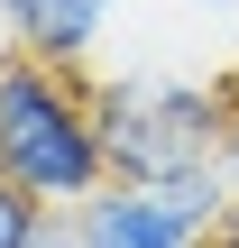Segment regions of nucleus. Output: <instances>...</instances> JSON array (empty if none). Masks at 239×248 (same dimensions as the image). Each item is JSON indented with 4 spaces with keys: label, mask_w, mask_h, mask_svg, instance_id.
Wrapping results in <instances>:
<instances>
[{
    "label": "nucleus",
    "mask_w": 239,
    "mask_h": 248,
    "mask_svg": "<svg viewBox=\"0 0 239 248\" xmlns=\"http://www.w3.org/2000/svg\"><path fill=\"white\" fill-rule=\"evenodd\" d=\"M0 175L46 202V212H74L111 184L101 166V120H92V83L64 74V64H37V55H0Z\"/></svg>",
    "instance_id": "1"
},
{
    "label": "nucleus",
    "mask_w": 239,
    "mask_h": 248,
    "mask_svg": "<svg viewBox=\"0 0 239 248\" xmlns=\"http://www.w3.org/2000/svg\"><path fill=\"white\" fill-rule=\"evenodd\" d=\"M92 120H101V166H111V184H166V175L221 156L230 92L203 83V74L129 64V74L92 83Z\"/></svg>",
    "instance_id": "2"
},
{
    "label": "nucleus",
    "mask_w": 239,
    "mask_h": 248,
    "mask_svg": "<svg viewBox=\"0 0 239 248\" xmlns=\"http://www.w3.org/2000/svg\"><path fill=\"white\" fill-rule=\"evenodd\" d=\"M120 9H129V0H18V9H9V37H18V55L83 74L92 46L120 28Z\"/></svg>",
    "instance_id": "3"
},
{
    "label": "nucleus",
    "mask_w": 239,
    "mask_h": 248,
    "mask_svg": "<svg viewBox=\"0 0 239 248\" xmlns=\"http://www.w3.org/2000/svg\"><path fill=\"white\" fill-rule=\"evenodd\" d=\"M74 230L83 248H203L147 184H101L92 202H74Z\"/></svg>",
    "instance_id": "4"
},
{
    "label": "nucleus",
    "mask_w": 239,
    "mask_h": 248,
    "mask_svg": "<svg viewBox=\"0 0 239 248\" xmlns=\"http://www.w3.org/2000/svg\"><path fill=\"white\" fill-rule=\"evenodd\" d=\"M147 193H157V202H166V212H175L193 239L212 248V230H221V212H230V193H239V184H230V166L212 156V166H184V175H166V184H147Z\"/></svg>",
    "instance_id": "5"
},
{
    "label": "nucleus",
    "mask_w": 239,
    "mask_h": 248,
    "mask_svg": "<svg viewBox=\"0 0 239 248\" xmlns=\"http://www.w3.org/2000/svg\"><path fill=\"white\" fill-rule=\"evenodd\" d=\"M37 212H46V202H28V193H18V184L0 175V248H28V230H37Z\"/></svg>",
    "instance_id": "6"
},
{
    "label": "nucleus",
    "mask_w": 239,
    "mask_h": 248,
    "mask_svg": "<svg viewBox=\"0 0 239 248\" xmlns=\"http://www.w3.org/2000/svg\"><path fill=\"white\" fill-rule=\"evenodd\" d=\"M28 248H83V230H74V212H37V230H28Z\"/></svg>",
    "instance_id": "7"
},
{
    "label": "nucleus",
    "mask_w": 239,
    "mask_h": 248,
    "mask_svg": "<svg viewBox=\"0 0 239 248\" xmlns=\"http://www.w3.org/2000/svg\"><path fill=\"white\" fill-rule=\"evenodd\" d=\"M221 166H230V184H239V83H230V129H221Z\"/></svg>",
    "instance_id": "8"
},
{
    "label": "nucleus",
    "mask_w": 239,
    "mask_h": 248,
    "mask_svg": "<svg viewBox=\"0 0 239 248\" xmlns=\"http://www.w3.org/2000/svg\"><path fill=\"white\" fill-rule=\"evenodd\" d=\"M212 248H239V193H230V212H221V230H212Z\"/></svg>",
    "instance_id": "9"
},
{
    "label": "nucleus",
    "mask_w": 239,
    "mask_h": 248,
    "mask_svg": "<svg viewBox=\"0 0 239 248\" xmlns=\"http://www.w3.org/2000/svg\"><path fill=\"white\" fill-rule=\"evenodd\" d=\"M184 9H203V18H239V0H184Z\"/></svg>",
    "instance_id": "10"
},
{
    "label": "nucleus",
    "mask_w": 239,
    "mask_h": 248,
    "mask_svg": "<svg viewBox=\"0 0 239 248\" xmlns=\"http://www.w3.org/2000/svg\"><path fill=\"white\" fill-rule=\"evenodd\" d=\"M9 9H18V0H0V18H9Z\"/></svg>",
    "instance_id": "11"
}]
</instances>
